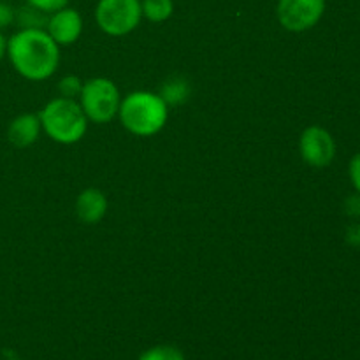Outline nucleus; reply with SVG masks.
<instances>
[{"label": "nucleus", "instance_id": "obj_17", "mask_svg": "<svg viewBox=\"0 0 360 360\" xmlns=\"http://www.w3.org/2000/svg\"><path fill=\"white\" fill-rule=\"evenodd\" d=\"M14 18H16V9L6 0H0V32L11 27L14 23Z\"/></svg>", "mask_w": 360, "mask_h": 360}, {"label": "nucleus", "instance_id": "obj_11", "mask_svg": "<svg viewBox=\"0 0 360 360\" xmlns=\"http://www.w3.org/2000/svg\"><path fill=\"white\" fill-rule=\"evenodd\" d=\"M158 95L164 98L167 105H179L190 97V84L183 77H172V79H167L162 84Z\"/></svg>", "mask_w": 360, "mask_h": 360}, {"label": "nucleus", "instance_id": "obj_12", "mask_svg": "<svg viewBox=\"0 0 360 360\" xmlns=\"http://www.w3.org/2000/svg\"><path fill=\"white\" fill-rule=\"evenodd\" d=\"M141 11L143 18L151 23H164L174 13V2L172 0H141Z\"/></svg>", "mask_w": 360, "mask_h": 360}, {"label": "nucleus", "instance_id": "obj_10", "mask_svg": "<svg viewBox=\"0 0 360 360\" xmlns=\"http://www.w3.org/2000/svg\"><path fill=\"white\" fill-rule=\"evenodd\" d=\"M41 132L42 127L39 115L23 112V115H18L16 118L11 120L9 127H7V139L13 146L28 148L37 143Z\"/></svg>", "mask_w": 360, "mask_h": 360}, {"label": "nucleus", "instance_id": "obj_14", "mask_svg": "<svg viewBox=\"0 0 360 360\" xmlns=\"http://www.w3.org/2000/svg\"><path fill=\"white\" fill-rule=\"evenodd\" d=\"M139 360H185V355L172 345H157L143 352Z\"/></svg>", "mask_w": 360, "mask_h": 360}, {"label": "nucleus", "instance_id": "obj_7", "mask_svg": "<svg viewBox=\"0 0 360 360\" xmlns=\"http://www.w3.org/2000/svg\"><path fill=\"white\" fill-rule=\"evenodd\" d=\"M299 153L308 165L323 169L333 164L336 157V141L333 134L320 125H311L302 130L299 137Z\"/></svg>", "mask_w": 360, "mask_h": 360}, {"label": "nucleus", "instance_id": "obj_18", "mask_svg": "<svg viewBox=\"0 0 360 360\" xmlns=\"http://www.w3.org/2000/svg\"><path fill=\"white\" fill-rule=\"evenodd\" d=\"M348 176H350V181L354 185L355 192L360 193V151L357 155H354V158L350 160L348 165Z\"/></svg>", "mask_w": 360, "mask_h": 360}, {"label": "nucleus", "instance_id": "obj_15", "mask_svg": "<svg viewBox=\"0 0 360 360\" xmlns=\"http://www.w3.org/2000/svg\"><path fill=\"white\" fill-rule=\"evenodd\" d=\"M81 90H83V81L77 76L70 74V76H63L58 83V94L60 97L65 98H74L77 101L81 95Z\"/></svg>", "mask_w": 360, "mask_h": 360}, {"label": "nucleus", "instance_id": "obj_21", "mask_svg": "<svg viewBox=\"0 0 360 360\" xmlns=\"http://www.w3.org/2000/svg\"><path fill=\"white\" fill-rule=\"evenodd\" d=\"M6 55H7V39L4 37V34L0 32V62H2Z\"/></svg>", "mask_w": 360, "mask_h": 360}, {"label": "nucleus", "instance_id": "obj_9", "mask_svg": "<svg viewBox=\"0 0 360 360\" xmlns=\"http://www.w3.org/2000/svg\"><path fill=\"white\" fill-rule=\"evenodd\" d=\"M108 197L98 188H86L76 199V217L84 225H97L108 214Z\"/></svg>", "mask_w": 360, "mask_h": 360}, {"label": "nucleus", "instance_id": "obj_19", "mask_svg": "<svg viewBox=\"0 0 360 360\" xmlns=\"http://www.w3.org/2000/svg\"><path fill=\"white\" fill-rule=\"evenodd\" d=\"M345 211H347L350 217H360V193L348 197L347 202H345Z\"/></svg>", "mask_w": 360, "mask_h": 360}, {"label": "nucleus", "instance_id": "obj_2", "mask_svg": "<svg viewBox=\"0 0 360 360\" xmlns=\"http://www.w3.org/2000/svg\"><path fill=\"white\" fill-rule=\"evenodd\" d=\"M118 118L123 129L136 137H151L162 132L169 118V105L158 94L130 91L122 97Z\"/></svg>", "mask_w": 360, "mask_h": 360}, {"label": "nucleus", "instance_id": "obj_16", "mask_svg": "<svg viewBox=\"0 0 360 360\" xmlns=\"http://www.w3.org/2000/svg\"><path fill=\"white\" fill-rule=\"evenodd\" d=\"M25 2L46 14H51L69 6V0H25Z\"/></svg>", "mask_w": 360, "mask_h": 360}, {"label": "nucleus", "instance_id": "obj_6", "mask_svg": "<svg viewBox=\"0 0 360 360\" xmlns=\"http://www.w3.org/2000/svg\"><path fill=\"white\" fill-rule=\"evenodd\" d=\"M326 13V0H278L276 16L281 27L294 34L311 30Z\"/></svg>", "mask_w": 360, "mask_h": 360}, {"label": "nucleus", "instance_id": "obj_5", "mask_svg": "<svg viewBox=\"0 0 360 360\" xmlns=\"http://www.w3.org/2000/svg\"><path fill=\"white\" fill-rule=\"evenodd\" d=\"M143 20L141 0H98L95 21L104 34L123 37L136 30Z\"/></svg>", "mask_w": 360, "mask_h": 360}, {"label": "nucleus", "instance_id": "obj_20", "mask_svg": "<svg viewBox=\"0 0 360 360\" xmlns=\"http://www.w3.org/2000/svg\"><path fill=\"white\" fill-rule=\"evenodd\" d=\"M347 241L352 246H360V221L352 224L347 231Z\"/></svg>", "mask_w": 360, "mask_h": 360}, {"label": "nucleus", "instance_id": "obj_13", "mask_svg": "<svg viewBox=\"0 0 360 360\" xmlns=\"http://www.w3.org/2000/svg\"><path fill=\"white\" fill-rule=\"evenodd\" d=\"M48 18L49 14L42 13V11L35 9L32 6H25L21 9L16 11V18L14 21H18L21 28H44L46 30V25H48Z\"/></svg>", "mask_w": 360, "mask_h": 360}, {"label": "nucleus", "instance_id": "obj_8", "mask_svg": "<svg viewBox=\"0 0 360 360\" xmlns=\"http://www.w3.org/2000/svg\"><path fill=\"white\" fill-rule=\"evenodd\" d=\"M46 32L58 46H70L83 34V18L72 7H63L49 14Z\"/></svg>", "mask_w": 360, "mask_h": 360}, {"label": "nucleus", "instance_id": "obj_4", "mask_svg": "<svg viewBox=\"0 0 360 360\" xmlns=\"http://www.w3.org/2000/svg\"><path fill=\"white\" fill-rule=\"evenodd\" d=\"M77 102L86 115L88 122L104 125L118 116L122 94L115 81L109 77H91L83 83V90Z\"/></svg>", "mask_w": 360, "mask_h": 360}, {"label": "nucleus", "instance_id": "obj_3", "mask_svg": "<svg viewBox=\"0 0 360 360\" xmlns=\"http://www.w3.org/2000/svg\"><path fill=\"white\" fill-rule=\"evenodd\" d=\"M42 132L58 144H76L88 130V118L74 98H51L39 112Z\"/></svg>", "mask_w": 360, "mask_h": 360}, {"label": "nucleus", "instance_id": "obj_1", "mask_svg": "<svg viewBox=\"0 0 360 360\" xmlns=\"http://www.w3.org/2000/svg\"><path fill=\"white\" fill-rule=\"evenodd\" d=\"M6 56L21 77L44 81L58 69L60 46L44 28H20L7 39Z\"/></svg>", "mask_w": 360, "mask_h": 360}]
</instances>
